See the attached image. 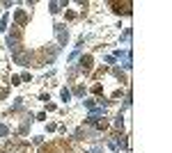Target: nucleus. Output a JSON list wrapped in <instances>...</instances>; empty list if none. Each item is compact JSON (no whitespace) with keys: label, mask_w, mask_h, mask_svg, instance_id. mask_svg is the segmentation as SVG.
<instances>
[{"label":"nucleus","mask_w":172,"mask_h":153,"mask_svg":"<svg viewBox=\"0 0 172 153\" xmlns=\"http://www.w3.org/2000/svg\"><path fill=\"white\" fill-rule=\"evenodd\" d=\"M90 153H101V149H99V146H97V149H92Z\"/></svg>","instance_id":"nucleus-8"},{"label":"nucleus","mask_w":172,"mask_h":153,"mask_svg":"<svg viewBox=\"0 0 172 153\" xmlns=\"http://www.w3.org/2000/svg\"><path fill=\"white\" fill-rule=\"evenodd\" d=\"M71 98V91L69 89H62V101H69Z\"/></svg>","instance_id":"nucleus-6"},{"label":"nucleus","mask_w":172,"mask_h":153,"mask_svg":"<svg viewBox=\"0 0 172 153\" xmlns=\"http://www.w3.org/2000/svg\"><path fill=\"white\" fill-rule=\"evenodd\" d=\"M7 46L14 53H19V46H21V32L19 30H11L9 34H7Z\"/></svg>","instance_id":"nucleus-1"},{"label":"nucleus","mask_w":172,"mask_h":153,"mask_svg":"<svg viewBox=\"0 0 172 153\" xmlns=\"http://www.w3.org/2000/svg\"><path fill=\"white\" fill-rule=\"evenodd\" d=\"M55 32H57V41L64 46V44L69 41V32L64 30V25H55Z\"/></svg>","instance_id":"nucleus-2"},{"label":"nucleus","mask_w":172,"mask_h":153,"mask_svg":"<svg viewBox=\"0 0 172 153\" xmlns=\"http://www.w3.org/2000/svg\"><path fill=\"white\" fill-rule=\"evenodd\" d=\"M112 7H115V11H117V14H131V2H124V5L115 2Z\"/></svg>","instance_id":"nucleus-4"},{"label":"nucleus","mask_w":172,"mask_h":153,"mask_svg":"<svg viewBox=\"0 0 172 153\" xmlns=\"http://www.w3.org/2000/svg\"><path fill=\"white\" fill-rule=\"evenodd\" d=\"M115 126H117V128H122V126H124V119H122V114H120V117H117V121H115Z\"/></svg>","instance_id":"nucleus-7"},{"label":"nucleus","mask_w":172,"mask_h":153,"mask_svg":"<svg viewBox=\"0 0 172 153\" xmlns=\"http://www.w3.org/2000/svg\"><path fill=\"white\" fill-rule=\"evenodd\" d=\"M48 9H51V14H57V11H60V5H57V2H51Z\"/></svg>","instance_id":"nucleus-5"},{"label":"nucleus","mask_w":172,"mask_h":153,"mask_svg":"<svg viewBox=\"0 0 172 153\" xmlns=\"http://www.w3.org/2000/svg\"><path fill=\"white\" fill-rule=\"evenodd\" d=\"M80 71H83V73H90V71H92V55L80 57Z\"/></svg>","instance_id":"nucleus-3"}]
</instances>
